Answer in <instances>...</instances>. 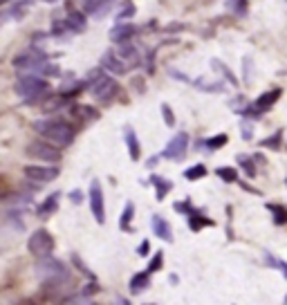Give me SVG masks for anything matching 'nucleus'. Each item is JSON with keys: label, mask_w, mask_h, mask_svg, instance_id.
I'll use <instances>...</instances> for the list:
<instances>
[{"label": "nucleus", "mask_w": 287, "mask_h": 305, "mask_svg": "<svg viewBox=\"0 0 287 305\" xmlns=\"http://www.w3.org/2000/svg\"><path fill=\"white\" fill-rule=\"evenodd\" d=\"M32 128L59 148H65L74 141V128L63 119H39L32 124Z\"/></svg>", "instance_id": "obj_1"}, {"label": "nucleus", "mask_w": 287, "mask_h": 305, "mask_svg": "<svg viewBox=\"0 0 287 305\" xmlns=\"http://www.w3.org/2000/svg\"><path fill=\"white\" fill-rule=\"evenodd\" d=\"M49 92V83L45 79L36 77V74H23L16 81V94L23 97L25 101H36L39 97Z\"/></svg>", "instance_id": "obj_2"}, {"label": "nucleus", "mask_w": 287, "mask_h": 305, "mask_svg": "<svg viewBox=\"0 0 287 305\" xmlns=\"http://www.w3.org/2000/svg\"><path fill=\"white\" fill-rule=\"evenodd\" d=\"M27 157L32 160H41V162H49V164H59L61 162V148L54 146L52 141H32L25 148Z\"/></svg>", "instance_id": "obj_3"}, {"label": "nucleus", "mask_w": 287, "mask_h": 305, "mask_svg": "<svg viewBox=\"0 0 287 305\" xmlns=\"http://www.w3.org/2000/svg\"><path fill=\"white\" fill-rule=\"evenodd\" d=\"M27 252L34 258L49 256V254L54 252V236L47 229H36L30 236V240H27Z\"/></svg>", "instance_id": "obj_4"}, {"label": "nucleus", "mask_w": 287, "mask_h": 305, "mask_svg": "<svg viewBox=\"0 0 287 305\" xmlns=\"http://www.w3.org/2000/svg\"><path fill=\"white\" fill-rule=\"evenodd\" d=\"M90 90H92V99L99 103V106H110V103L119 97V92H122L119 83L115 81V79L106 77V74H103L101 81H99L97 86H92Z\"/></svg>", "instance_id": "obj_5"}, {"label": "nucleus", "mask_w": 287, "mask_h": 305, "mask_svg": "<svg viewBox=\"0 0 287 305\" xmlns=\"http://www.w3.org/2000/svg\"><path fill=\"white\" fill-rule=\"evenodd\" d=\"M36 276H39L41 281H49V278L68 276V269H65L63 262L52 258V254H49V256L39 258V262H36Z\"/></svg>", "instance_id": "obj_6"}, {"label": "nucleus", "mask_w": 287, "mask_h": 305, "mask_svg": "<svg viewBox=\"0 0 287 305\" xmlns=\"http://www.w3.org/2000/svg\"><path fill=\"white\" fill-rule=\"evenodd\" d=\"M186 150H189V135H186V132H177V135L166 144V148L162 150L160 157L173 160V162H182L186 157Z\"/></svg>", "instance_id": "obj_7"}, {"label": "nucleus", "mask_w": 287, "mask_h": 305, "mask_svg": "<svg viewBox=\"0 0 287 305\" xmlns=\"http://www.w3.org/2000/svg\"><path fill=\"white\" fill-rule=\"evenodd\" d=\"M281 94H283V90L281 87H274V90H269V92H265V94H260V97L256 99V101L251 103V106H247L243 110V115H251V117H258V115H263V112H267L269 108L274 106V103L281 99Z\"/></svg>", "instance_id": "obj_8"}, {"label": "nucleus", "mask_w": 287, "mask_h": 305, "mask_svg": "<svg viewBox=\"0 0 287 305\" xmlns=\"http://www.w3.org/2000/svg\"><path fill=\"white\" fill-rule=\"evenodd\" d=\"M88 200H90V211H92L94 220L99 224L106 222V207H103V189H101V182L92 179L90 182V191H88Z\"/></svg>", "instance_id": "obj_9"}, {"label": "nucleus", "mask_w": 287, "mask_h": 305, "mask_svg": "<svg viewBox=\"0 0 287 305\" xmlns=\"http://www.w3.org/2000/svg\"><path fill=\"white\" fill-rule=\"evenodd\" d=\"M47 61V54L43 52V49H32V52H23L18 54V56L14 58V68L18 70H30V72H36L39 70L41 63H45Z\"/></svg>", "instance_id": "obj_10"}, {"label": "nucleus", "mask_w": 287, "mask_h": 305, "mask_svg": "<svg viewBox=\"0 0 287 305\" xmlns=\"http://www.w3.org/2000/svg\"><path fill=\"white\" fill-rule=\"evenodd\" d=\"M25 177L30 179V182H41V184H45V182H52V179L59 177V166H25L23 169Z\"/></svg>", "instance_id": "obj_11"}, {"label": "nucleus", "mask_w": 287, "mask_h": 305, "mask_svg": "<svg viewBox=\"0 0 287 305\" xmlns=\"http://www.w3.org/2000/svg\"><path fill=\"white\" fill-rule=\"evenodd\" d=\"M68 112H70V117H72V121L77 124V126L92 124V121H97L99 117H101V112H99L97 108H90V106H72Z\"/></svg>", "instance_id": "obj_12"}, {"label": "nucleus", "mask_w": 287, "mask_h": 305, "mask_svg": "<svg viewBox=\"0 0 287 305\" xmlns=\"http://www.w3.org/2000/svg\"><path fill=\"white\" fill-rule=\"evenodd\" d=\"M101 68L106 70L108 74H126L128 70V65L122 61V56L119 54H115L112 49H106L103 52V56H101Z\"/></svg>", "instance_id": "obj_13"}, {"label": "nucleus", "mask_w": 287, "mask_h": 305, "mask_svg": "<svg viewBox=\"0 0 287 305\" xmlns=\"http://www.w3.org/2000/svg\"><path fill=\"white\" fill-rule=\"evenodd\" d=\"M139 32V27L137 25H132L130 20H126V23H117L115 27L110 29V41L112 43H128L130 39H135V34Z\"/></svg>", "instance_id": "obj_14"}, {"label": "nucleus", "mask_w": 287, "mask_h": 305, "mask_svg": "<svg viewBox=\"0 0 287 305\" xmlns=\"http://www.w3.org/2000/svg\"><path fill=\"white\" fill-rule=\"evenodd\" d=\"M119 56H122V61L128 65V68H137V65L144 63V58H141L139 49L135 47V45L128 41V43H122V47H119Z\"/></svg>", "instance_id": "obj_15"}, {"label": "nucleus", "mask_w": 287, "mask_h": 305, "mask_svg": "<svg viewBox=\"0 0 287 305\" xmlns=\"http://www.w3.org/2000/svg\"><path fill=\"white\" fill-rule=\"evenodd\" d=\"M151 271L144 269V271H137L135 276L130 278V285H128V290H130L132 296H139L141 292H146L148 287H151Z\"/></svg>", "instance_id": "obj_16"}, {"label": "nucleus", "mask_w": 287, "mask_h": 305, "mask_svg": "<svg viewBox=\"0 0 287 305\" xmlns=\"http://www.w3.org/2000/svg\"><path fill=\"white\" fill-rule=\"evenodd\" d=\"M123 139H126V148H128V155H130L132 162H139L141 160V144H139V137L137 132L132 131L130 126H126L123 131Z\"/></svg>", "instance_id": "obj_17"}, {"label": "nucleus", "mask_w": 287, "mask_h": 305, "mask_svg": "<svg viewBox=\"0 0 287 305\" xmlns=\"http://www.w3.org/2000/svg\"><path fill=\"white\" fill-rule=\"evenodd\" d=\"M65 27H68V32H72V34H83V32H85V27H88V23H85V16H83L81 11H77V9L68 11Z\"/></svg>", "instance_id": "obj_18"}, {"label": "nucleus", "mask_w": 287, "mask_h": 305, "mask_svg": "<svg viewBox=\"0 0 287 305\" xmlns=\"http://www.w3.org/2000/svg\"><path fill=\"white\" fill-rule=\"evenodd\" d=\"M151 224H153V231H155L157 238H162L164 242H173V229H170L168 220H164L162 216H153Z\"/></svg>", "instance_id": "obj_19"}, {"label": "nucleus", "mask_w": 287, "mask_h": 305, "mask_svg": "<svg viewBox=\"0 0 287 305\" xmlns=\"http://www.w3.org/2000/svg\"><path fill=\"white\" fill-rule=\"evenodd\" d=\"M186 220H189V229L191 231H202L205 227H213V220L206 218L202 211H191L189 216H186Z\"/></svg>", "instance_id": "obj_20"}, {"label": "nucleus", "mask_w": 287, "mask_h": 305, "mask_svg": "<svg viewBox=\"0 0 287 305\" xmlns=\"http://www.w3.org/2000/svg\"><path fill=\"white\" fill-rule=\"evenodd\" d=\"M68 106H70V99H68V97H63V94H61V92L49 94V97L43 101V110H45V112L65 110V108H68Z\"/></svg>", "instance_id": "obj_21"}, {"label": "nucleus", "mask_w": 287, "mask_h": 305, "mask_svg": "<svg viewBox=\"0 0 287 305\" xmlns=\"http://www.w3.org/2000/svg\"><path fill=\"white\" fill-rule=\"evenodd\" d=\"M148 184L155 186V198L160 200V202L170 193V189H173V182L166 177H160V175H151V182H148Z\"/></svg>", "instance_id": "obj_22"}, {"label": "nucleus", "mask_w": 287, "mask_h": 305, "mask_svg": "<svg viewBox=\"0 0 287 305\" xmlns=\"http://www.w3.org/2000/svg\"><path fill=\"white\" fill-rule=\"evenodd\" d=\"M112 0H83V9L88 11L90 16H103L108 9H110Z\"/></svg>", "instance_id": "obj_23"}, {"label": "nucleus", "mask_w": 287, "mask_h": 305, "mask_svg": "<svg viewBox=\"0 0 287 305\" xmlns=\"http://www.w3.org/2000/svg\"><path fill=\"white\" fill-rule=\"evenodd\" d=\"M59 198H61V193H56V191H54L52 195H47V200L39 207V216H43V218L52 216V213L59 209Z\"/></svg>", "instance_id": "obj_24"}, {"label": "nucleus", "mask_w": 287, "mask_h": 305, "mask_svg": "<svg viewBox=\"0 0 287 305\" xmlns=\"http://www.w3.org/2000/svg\"><path fill=\"white\" fill-rule=\"evenodd\" d=\"M132 216H135V204L132 202H126V207H123L122 211V218H119V229L122 231H130V222H132Z\"/></svg>", "instance_id": "obj_25"}, {"label": "nucleus", "mask_w": 287, "mask_h": 305, "mask_svg": "<svg viewBox=\"0 0 287 305\" xmlns=\"http://www.w3.org/2000/svg\"><path fill=\"white\" fill-rule=\"evenodd\" d=\"M211 68H213V70H218V72L222 74V77L227 79L229 83H231V86H238V79L234 77V72L229 70V65H224L222 61H218V58H213V61H211Z\"/></svg>", "instance_id": "obj_26"}, {"label": "nucleus", "mask_w": 287, "mask_h": 305, "mask_svg": "<svg viewBox=\"0 0 287 305\" xmlns=\"http://www.w3.org/2000/svg\"><path fill=\"white\" fill-rule=\"evenodd\" d=\"M206 175V166L205 164H193L191 169L184 171V177L189 179V182H198V179H202Z\"/></svg>", "instance_id": "obj_27"}, {"label": "nucleus", "mask_w": 287, "mask_h": 305, "mask_svg": "<svg viewBox=\"0 0 287 305\" xmlns=\"http://www.w3.org/2000/svg\"><path fill=\"white\" fill-rule=\"evenodd\" d=\"M195 86L202 90V92H222L224 90V83H220V81H206V79H198L195 81Z\"/></svg>", "instance_id": "obj_28"}, {"label": "nucleus", "mask_w": 287, "mask_h": 305, "mask_svg": "<svg viewBox=\"0 0 287 305\" xmlns=\"http://www.w3.org/2000/svg\"><path fill=\"white\" fill-rule=\"evenodd\" d=\"M229 141V137L224 135H215V137H209L206 141H200V146H206V150H218V148H222L224 144Z\"/></svg>", "instance_id": "obj_29"}, {"label": "nucleus", "mask_w": 287, "mask_h": 305, "mask_svg": "<svg viewBox=\"0 0 287 305\" xmlns=\"http://www.w3.org/2000/svg\"><path fill=\"white\" fill-rule=\"evenodd\" d=\"M34 74H41V77H59L61 68L56 63H49V61H45V63L39 65V70H36Z\"/></svg>", "instance_id": "obj_30"}, {"label": "nucleus", "mask_w": 287, "mask_h": 305, "mask_svg": "<svg viewBox=\"0 0 287 305\" xmlns=\"http://www.w3.org/2000/svg\"><path fill=\"white\" fill-rule=\"evenodd\" d=\"M215 175H218L222 182H227V184H231V182H238V171L231 169V166H222V169L215 171Z\"/></svg>", "instance_id": "obj_31"}, {"label": "nucleus", "mask_w": 287, "mask_h": 305, "mask_svg": "<svg viewBox=\"0 0 287 305\" xmlns=\"http://www.w3.org/2000/svg\"><path fill=\"white\" fill-rule=\"evenodd\" d=\"M135 14H137V7L132 5L130 0H126V2H123V7L119 9V14H117V23H126V20H130Z\"/></svg>", "instance_id": "obj_32"}, {"label": "nucleus", "mask_w": 287, "mask_h": 305, "mask_svg": "<svg viewBox=\"0 0 287 305\" xmlns=\"http://www.w3.org/2000/svg\"><path fill=\"white\" fill-rule=\"evenodd\" d=\"M72 265L77 267L79 271H81L83 276H88L90 281H97V276H94V274H92V269H90V267L85 265V262H83V258L79 256V254H72Z\"/></svg>", "instance_id": "obj_33"}, {"label": "nucleus", "mask_w": 287, "mask_h": 305, "mask_svg": "<svg viewBox=\"0 0 287 305\" xmlns=\"http://www.w3.org/2000/svg\"><path fill=\"white\" fill-rule=\"evenodd\" d=\"M227 7H229V11H234L236 16H247V9H249L247 0H227Z\"/></svg>", "instance_id": "obj_34"}, {"label": "nucleus", "mask_w": 287, "mask_h": 305, "mask_svg": "<svg viewBox=\"0 0 287 305\" xmlns=\"http://www.w3.org/2000/svg\"><path fill=\"white\" fill-rule=\"evenodd\" d=\"M238 164L243 166V171L249 177H256V166H253V157L249 155H238Z\"/></svg>", "instance_id": "obj_35"}, {"label": "nucleus", "mask_w": 287, "mask_h": 305, "mask_svg": "<svg viewBox=\"0 0 287 305\" xmlns=\"http://www.w3.org/2000/svg\"><path fill=\"white\" fill-rule=\"evenodd\" d=\"M162 267H164V252H155V256L151 258V262H148L146 269L151 271V274H155V271H160Z\"/></svg>", "instance_id": "obj_36"}, {"label": "nucleus", "mask_w": 287, "mask_h": 305, "mask_svg": "<svg viewBox=\"0 0 287 305\" xmlns=\"http://www.w3.org/2000/svg\"><path fill=\"white\" fill-rule=\"evenodd\" d=\"M269 211L274 213V222L276 224H285L287 222V209L276 207V204H269Z\"/></svg>", "instance_id": "obj_37"}, {"label": "nucleus", "mask_w": 287, "mask_h": 305, "mask_svg": "<svg viewBox=\"0 0 287 305\" xmlns=\"http://www.w3.org/2000/svg\"><path fill=\"white\" fill-rule=\"evenodd\" d=\"M281 135H283L281 131L274 132L272 137H267V139L260 141V146H265V148H272V150H278V148H281Z\"/></svg>", "instance_id": "obj_38"}, {"label": "nucleus", "mask_w": 287, "mask_h": 305, "mask_svg": "<svg viewBox=\"0 0 287 305\" xmlns=\"http://www.w3.org/2000/svg\"><path fill=\"white\" fill-rule=\"evenodd\" d=\"M160 110H162V117H164V124H166V126H168V128L175 126V115H173V110H170L168 103H162Z\"/></svg>", "instance_id": "obj_39"}, {"label": "nucleus", "mask_w": 287, "mask_h": 305, "mask_svg": "<svg viewBox=\"0 0 287 305\" xmlns=\"http://www.w3.org/2000/svg\"><path fill=\"white\" fill-rule=\"evenodd\" d=\"M63 34H68V27H65V20L54 18L52 20V36L54 39H61Z\"/></svg>", "instance_id": "obj_40"}, {"label": "nucleus", "mask_w": 287, "mask_h": 305, "mask_svg": "<svg viewBox=\"0 0 287 305\" xmlns=\"http://www.w3.org/2000/svg\"><path fill=\"white\" fill-rule=\"evenodd\" d=\"M99 292H101V287L97 285V281H92V285L88 283V285L81 290V296H83V299H88V296H94V294H99Z\"/></svg>", "instance_id": "obj_41"}, {"label": "nucleus", "mask_w": 287, "mask_h": 305, "mask_svg": "<svg viewBox=\"0 0 287 305\" xmlns=\"http://www.w3.org/2000/svg\"><path fill=\"white\" fill-rule=\"evenodd\" d=\"M173 209H175L177 213H184V216H189V213L193 211V207H191V200H184V202H175V204H173Z\"/></svg>", "instance_id": "obj_42"}, {"label": "nucleus", "mask_w": 287, "mask_h": 305, "mask_svg": "<svg viewBox=\"0 0 287 305\" xmlns=\"http://www.w3.org/2000/svg\"><path fill=\"white\" fill-rule=\"evenodd\" d=\"M240 135H243L245 141H249L253 137V128H251V124H249V121H243V124H240Z\"/></svg>", "instance_id": "obj_43"}, {"label": "nucleus", "mask_w": 287, "mask_h": 305, "mask_svg": "<svg viewBox=\"0 0 287 305\" xmlns=\"http://www.w3.org/2000/svg\"><path fill=\"white\" fill-rule=\"evenodd\" d=\"M265 258H267V262H269V265H274V267H278V269H283V274H285V278H287V262L276 261V258H274L272 254H265Z\"/></svg>", "instance_id": "obj_44"}, {"label": "nucleus", "mask_w": 287, "mask_h": 305, "mask_svg": "<svg viewBox=\"0 0 287 305\" xmlns=\"http://www.w3.org/2000/svg\"><path fill=\"white\" fill-rule=\"evenodd\" d=\"M132 87H135L137 92H146V81H144V77H132Z\"/></svg>", "instance_id": "obj_45"}, {"label": "nucleus", "mask_w": 287, "mask_h": 305, "mask_svg": "<svg viewBox=\"0 0 287 305\" xmlns=\"http://www.w3.org/2000/svg\"><path fill=\"white\" fill-rule=\"evenodd\" d=\"M148 252H151V242H148V240H141L139 247H137V254L144 258V256H148Z\"/></svg>", "instance_id": "obj_46"}, {"label": "nucleus", "mask_w": 287, "mask_h": 305, "mask_svg": "<svg viewBox=\"0 0 287 305\" xmlns=\"http://www.w3.org/2000/svg\"><path fill=\"white\" fill-rule=\"evenodd\" d=\"M70 200H72L74 204H81L83 202V191H79V189L70 191Z\"/></svg>", "instance_id": "obj_47"}, {"label": "nucleus", "mask_w": 287, "mask_h": 305, "mask_svg": "<svg viewBox=\"0 0 287 305\" xmlns=\"http://www.w3.org/2000/svg\"><path fill=\"white\" fill-rule=\"evenodd\" d=\"M168 74H170V77H173V79H177V81L189 83V77H184V74H182V72H177V70H173V68L168 70Z\"/></svg>", "instance_id": "obj_48"}, {"label": "nucleus", "mask_w": 287, "mask_h": 305, "mask_svg": "<svg viewBox=\"0 0 287 305\" xmlns=\"http://www.w3.org/2000/svg\"><path fill=\"white\" fill-rule=\"evenodd\" d=\"M157 160H160V155L151 157V160H148V164H146V166H155V164H157Z\"/></svg>", "instance_id": "obj_49"}, {"label": "nucleus", "mask_w": 287, "mask_h": 305, "mask_svg": "<svg viewBox=\"0 0 287 305\" xmlns=\"http://www.w3.org/2000/svg\"><path fill=\"white\" fill-rule=\"evenodd\" d=\"M7 2H9V0H0V7H2V5H7Z\"/></svg>", "instance_id": "obj_50"}, {"label": "nucleus", "mask_w": 287, "mask_h": 305, "mask_svg": "<svg viewBox=\"0 0 287 305\" xmlns=\"http://www.w3.org/2000/svg\"><path fill=\"white\" fill-rule=\"evenodd\" d=\"M43 2H54V0H43Z\"/></svg>", "instance_id": "obj_51"}, {"label": "nucleus", "mask_w": 287, "mask_h": 305, "mask_svg": "<svg viewBox=\"0 0 287 305\" xmlns=\"http://www.w3.org/2000/svg\"><path fill=\"white\" fill-rule=\"evenodd\" d=\"M285 301H287V296H285Z\"/></svg>", "instance_id": "obj_52"}]
</instances>
